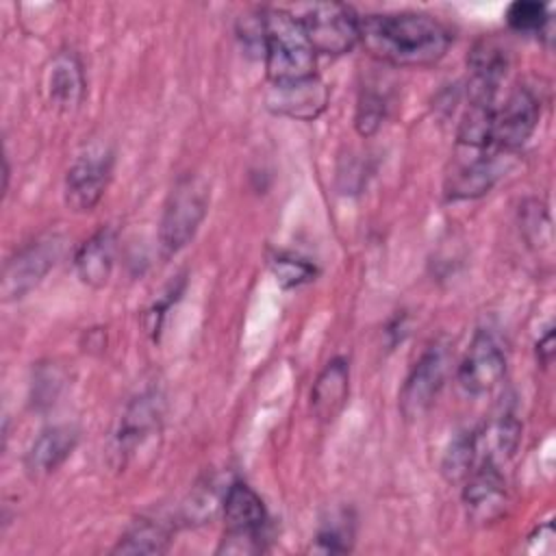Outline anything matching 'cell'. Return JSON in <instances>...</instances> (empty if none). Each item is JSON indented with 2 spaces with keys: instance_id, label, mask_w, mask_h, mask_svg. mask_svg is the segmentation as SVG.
<instances>
[{
  "instance_id": "obj_21",
  "label": "cell",
  "mask_w": 556,
  "mask_h": 556,
  "mask_svg": "<svg viewBox=\"0 0 556 556\" xmlns=\"http://www.w3.org/2000/svg\"><path fill=\"white\" fill-rule=\"evenodd\" d=\"M167 545L169 530L156 519L139 517L117 541L113 554H163Z\"/></svg>"
},
{
  "instance_id": "obj_4",
  "label": "cell",
  "mask_w": 556,
  "mask_h": 556,
  "mask_svg": "<svg viewBox=\"0 0 556 556\" xmlns=\"http://www.w3.org/2000/svg\"><path fill=\"white\" fill-rule=\"evenodd\" d=\"M208 208V187L198 176H182L165 202L159 241L165 256L180 252L200 228Z\"/></svg>"
},
{
  "instance_id": "obj_16",
  "label": "cell",
  "mask_w": 556,
  "mask_h": 556,
  "mask_svg": "<svg viewBox=\"0 0 556 556\" xmlns=\"http://www.w3.org/2000/svg\"><path fill=\"white\" fill-rule=\"evenodd\" d=\"M117 239L113 228H100L87 241H83L74 254L76 274L83 285L100 289L109 282L115 263Z\"/></svg>"
},
{
  "instance_id": "obj_28",
  "label": "cell",
  "mask_w": 556,
  "mask_h": 556,
  "mask_svg": "<svg viewBox=\"0 0 556 556\" xmlns=\"http://www.w3.org/2000/svg\"><path fill=\"white\" fill-rule=\"evenodd\" d=\"M59 387H61V378L56 376V369L52 367H39L37 376H35V382H33V402H54L56 393H59Z\"/></svg>"
},
{
  "instance_id": "obj_2",
  "label": "cell",
  "mask_w": 556,
  "mask_h": 556,
  "mask_svg": "<svg viewBox=\"0 0 556 556\" xmlns=\"http://www.w3.org/2000/svg\"><path fill=\"white\" fill-rule=\"evenodd\" d=\"M263 56L271 85L315 76V50L298 17L282 9L263 11Z\"/></svg>"
},
{
  "instance_id": "obj_29",
  "label": "cell",
  "mask_w": 556,
  "mask_h": 556,
  "mask_svg": "<svg viewBox=\"0 0 556 556\" xmlns=\"http://www.w3.org/2000/svg\"><path fill=\"white\" fill-rule=\"evenodd\" d=\"M536 356L541 365H549L554 358V328H547L545 334L536 343Z\"/></svg>"
},
{
  "instance_id": "obj_14",
  "label": "cell",
  "mask_w": 556,
  "mask_h": 556,
  "mask_svg": "<svg viewBox=\"0 0 556 556\" xmlns=\"http://www.w3.org/2000/svg\"><path fill=\"white\" fill-rule=\"evenodd\" d=\"M265 102L267 109L278 115L311 122L326 109L328 89L317 76H311L295 83L271 85V89L265 96Z\"/></svg>"
},
{
  "instance_id": "obj_25",
  "label": "cell",
  "mask_w": 556,
  "mask_h": 556,
  "mask_svg": "<svg viewBox=\"0 0 556 556\" xmlns=\"http://www.w3.org/2000/svg\"><path fill=\"white\" fill-rule=\"evenodd\" d=\"M549 20L547 7L534 0H517L506 9V22L517 33H543Z\"/></svg>"
},
{
  "instance_id": "obj_9",
  "label": "cell",
  "mask_w": 556,
  "mask_h": 556,
  "mask_svg": "<svg viewBox=\"0 0 556 556\" xmlns=\"http://www.w3.org/2000/svg\"><path fill=\"white\" fill-rule=\"evenodd\" d=\"M450 365L447 348L441 343L430 345L419 361L413 365L402 391H400V408L404 417L415 419L421 417L439 395L445 374Z\"/></svg>"
},
{
  "instance_id": "obj_15",
  "label": "cell",
  "mask_w": 556,
  "mask_h": 556,
  "mask_svg": "<svg viewBox=\"0 0 556 556\" xmlns=\"http://www.w3.org/2000/svg\"><path fill=\"white\" fill-rule=\"evenodd\" d=\"M161 402L154 393H143L137 397L119 419V428L115 434V454L124 460L137 447H141L154 430H159Z\"/></svg>"
},
{
  "instance_id": "obj_18",
  "label": "cell",
  "mask_w": 556,
  "mask_h": 556,
  "mask_svg": "<svg viewBox=\"0 0 556 556\" xmlns=\"http://www.w3.org/2000/svg\"><path fill=\"white\" fill-rule=\"evenodd\" d=\"M473 434V450H476V467L478 465H495L500 467L508 460L519 441H521V426L513 415H500L497 419L489 421L482 430Z\"/></svg>"
},
{
  "instance_id": "obj_13",
  "label": "cell",
  "mask_w": 556,
  "mask_h": 556,
  "mask_svg": "<svg viewBox=\"0 0 556 556\" xmlns=\"http://www.w3.org/2000/svg\"><path fill=\"white\" fill-rule=\"evenodd\" d=\"M467 96L473 104H495L497 89L508 70V52L495 39H480L469 52Z\"/></svg>"
},
{
  "instance_id": "obj_10",
  "label": "cell",
  "mask_w": 556,
  "mask_h": 556,
  "mask_svg": "<svg viewBox=\"0 0 556 556\" xmlns=\"http://www.w3.org/2000/svg\"><path fill=\"white\" fill-rule=\"evenodd\" d=\"M506 376V356L489 330H478L458 365V382L471 395L493 391Z\"/></svg>"
},
{
  "instance_id": "obj_17",
  "label": "cell",
  "mask_w": 556,
  "mask_h": 556,
  "mask_svg": "<svg viewBox=\"0 0 556 556\" xmlns=\"http://www.w3.org/2000/svg\"><path fill=\"white\" fill-rule=\"evenodd\" d=\"M78 430L74 426L46 428L26 452V469L30 476H48L56 471L74 452Z\"/></svg>"
},
{
  "instance_id": "obj_1",
  "label": "cell",
  "mask_w": 556,
  "mask_h": 556,
  "mask_svg": "<svg viewBox=\"0 0 556 556\" xmlns=\"http://www.w3.org/2000/svg\"><path fill=\"white\" fill-rule=\"evenodd\" d=\"M361 41L378 61L426 67L445 56L450 33L439 20L424 13H382L361 17Z\"/></svg>"
},
{
  "instance_id": "obj_27",
  "label": "cell",
  "mask_w": 556,
  "mask_h": 556,
  "mask_svg": "<svg viewBox=\"0 0 556 556\" xmlns=\"http://www.w3.org/2000/svg\"><path fill=\"white\" fill-rule=\"evenodd\" d=\"M271 271L282 289H293L304 282H311L317 274V269L308 261L291 256H276L271 261Z\"/></svg>"
},
{
  "instance_id": "obj_3",
  "label": "cell",
  "mask_w": 556,
  "mask_h": 556,
  "mask_svg": "<svg viewBox=\"0 0 556 556\" xmlns=\"http://www.w3.org/2000/svg\"><path fill=\"white\" fill-rule=\"evenodd\" d=\"M226 532L217 554H258L265 549L267 510L263 500L243 482H232L222 500Z\"/></svg>"
},
{
  "instance_id": "obj_22",
  "label": "cell",
  "mask_w": 556,
  "mask_h": 556,
  "mask_svg": "<svg viewBox=\"0 0 556 556\" xmlns=\"http://www.w3.org/2000/svg\"><path fill=\"white\" fill-rule=\"evenodd\" d=\"M352 543H354V521L345 510H341V513H332L328 519L321 521L319 532L315 536V552L343 554L352 549Z\"/></svg>"
},
{
  "instance_id": "obj_5",
  "label": "cell",
  "mask_w": 556,
  "mask_h": 556,
  "mask_svg": "<svg viewBox=\"0 0 556 556\" xmlns=\"http://www.w3.org/2000/svg\"><path fill=\"white\" fill-rule=\"evenodd\" d=\"M315 54L339 56L361 41V17L343 2H317L298 17Z\"/></svg>"
},
{
  "instance_id": "obj_8",
  "label": "cell",
  "mask_w": 556,
  "mask_h": 556,
  "mask_svg": "<svg viewBox=\"0 0 556 556\" xmlns=\"http://www.w3.org/2000/svg\"><path fill=\"white\" fill-rule=\"evenodd\" d=\"M541 115V100L530 87H515L493 113V148L513 152L534 132Z\"/></svg>"
},
{
  "instance_id": "obj_24",
  "label": "cell",
  "mask_w": 556,
  "mask_h": 556,
  "mask_svg": "<svg viewBox=\"0 0 556 556\" xmlns=\"http://www.w3.org/2000/svg\"><path fill=\"white\" fill-rule=\"evenodd\" d=\"M476 469V450H473V434H463L454 439L450 450L443 456V476L450 482L465 480Z\"/></svg>"
},
{
  "instance_id": "obj_23",
  "label": "cell",
  "mask_w": 556,
  "mask_h": 556,
  "mask_svg": "<svg viewBox=\"0 0 556 556\" xmlns=\"http://www.w3.org/2000/svg\"><path fill=\"white\" fill-rule=\"evenodd\" d=\"M519 226L532 248H547L552 243V222L543 202L526 200L519 206Z\"/></svg>"
},
{
  "instance_id": "obj_26",
  "label": "cell",
  "mask_w": 556,
  "mask_h": 556,
  "mask_svg": "<svg viewBox=\"0 0 556 556\" xmlns=\"http://www.w3.org/2000/svg\"><path fill=\"white\" fill-rule=\"evenodd\" d=\"M387 113V98L378 91H371L369 87L361 91L358 96V104H356V117H354V124H356V130L358 135L367 137L371 132L378 130L382 117Z\"/></svg>"
},
{
  "instance_id": "obj_19",
  "label": "cell",
  "mask_w": 556,
  "mask_h": 556,
  "mask_svg": "<svg viewBox=\"0 0 556 556\" xmlns=\"http://www.w3.org/2000/svg\"><path fill=\"white\" fill-rule=\"evenodd\" d=\"M350 391V367L343 358H332L317 376L311 391V406L317 419L330 421L343 408Z\"/></svg>"
},
{
  "instance_id": "obj_6",
  "label": "cell",
  "mask_w": 556,
  "mask_h": 556,
  "mask_svg": "<svg viewBox=\"0 0 556 556\" xmlns=\"http://www.w3.org/2000/svg\"><path fill=\"white\" fill-rule=\"evenodd\" d=\"M63 239L59 235H46L22 250L15 252L4 265L2 274V295L4 300H17L28 293L39 280L54 267L56 258L61 256Z\"/></svg>"
},
{
  "instance_id": "obj_20",
  "label": "cell",
  "mask_w": 556,
  "mask_h": 556,
  "mask_svg": "<svg viewBox=\"0 0 556 556\" xmlns=\"http://www.w3.org/2000/svg\"><path fill=\"white\" fill-rule=\"evenodd\" d=\"M85 96V76L80 61L72 52L54 56L48 70V98L59 111H74Z\"/></svg>"
},
{
  "instance_id": "obj_12",
  "label": "cell",
  "mask_w": 556,
  "mask_h": 556,
  "mask_svg": "<svg viewBox=\"0 0 556 556\" xmlns=\"http://www.w3.org/2000/svg\"><path fill=\"white\" fill-rule=\"evenodd\" d=\"M463 504L467 517L473 523H493L497 521L508 506V493L504 476L495 465H478L463 486Z\"/></svg>"
},
{
  "instance_id": "obj_11",
  "label": "cell",
  "mask_w": 556,
  "mask_h": 556,
  "mask_svg": "<svg viewBox=\"0 0 556 556\" xmlns=\"http://www.w3.org/2000/svg\"><path fill=\"white\" fill-rule=\"evenodd\" d=\"M502 156H504V150L489 148V150L473 152L471 156L460 161L445 182V198L471 200L489 193L491 187L506 172V163Z\"/></svg>"
},
{
  "instance_id": "obj_7",
  "label": "cell",
  "mask_w": 556,
  "mask_h": 556,
  "mask_svg": "<svg viewBox=\"0 0 556 556\" xmlns=\"http://www.w3.org/2000/svg\"><path fill=\"white\" fill-rule=\"evenodd\" d=\"M113 154L106 146H91L76 156L65 176V202L72 211H91L111 178Z\"/></svg>"
}]
</instances>
